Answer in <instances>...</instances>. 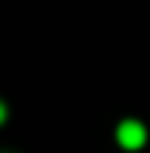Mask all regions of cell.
I'll use <instances>...</instances> for the list:
<instances>
[{
	"label": "cell",
	"instance_id": "cell-1",
	"mask_svg": "<svg viewBox=\"0 0 150 153\" xmlns=\"http://www.w3.org/2000/svg\"><path fill=\"white\" fill-rule=\"evenodd\" d=\"M116 139H119V145H122L125 150H139L142 145L147 142V131H145V125H142V122L125 119L122 125L116 128Z\"/></svg>",
	"mask_w": 150,
	"mask_h": 153
},
{
	"label": "cell",
	"instance_id": "cell-2",
	"mask_svg": "<svg viewBox=\"0 0 150 153\" xmlns=\"http://www.w3.org/2000/svg\"><path fill=\"white\" fill-rule=\"evenodd\" d=\"M3 119H6V105L0 102V122H3Z\"/></svg>",
	"mask_w": 150,
	"mask_h": 153
}]
</instances>
